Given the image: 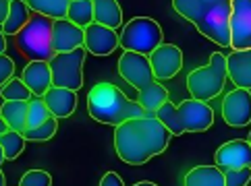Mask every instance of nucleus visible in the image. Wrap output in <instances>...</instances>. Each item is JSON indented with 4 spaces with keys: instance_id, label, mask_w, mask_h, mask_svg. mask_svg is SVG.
Listing matches in <instances>:
<instances>
[{
    "instance_id": "1",
    "label": "nucleus",
    "mask_w": 251,
    "mask_h": 186,
    "mask_svg": "<svg viewBox=\"0 0 251 186\" xmlns=\"http://www.w3.org/2000/svg\"><path fill=\"white\" fill-rule=\"evenodd\" d=\"M170 137L173 135L156 116L131 118L114 126V149L125 164L143 165L166 151Z\"/></svg>"
},
{
    "instance_id": "2",
    "label": "nucleus",
    "mask_w": 251,
    "mask_h": 186,
    "mask_svg": "<svg viewBox=\"0 0 251 186\" xmlns=\"http://www.w3.org/2000/svg\"><path fill=\"white\" fill-rule=\"evenodd\" d=\"M173 8L220 48H230V0H173Z\"/></svg>"
},
{
    "instance_id": "3",
    "label": "nucleus",
    "mask_w": 251,
    "mask_h": 186,
    "mask_svg": "<svg viewBox=\"0 0 251 186\" xmlns=\"http://www.w3.org/2000/svg\"><path fill=\"white\" fill-rule=\"evenodd\" d=\"M87 112L96 122L119 126L125 120L148 116L139 102H133L112 83H98L87 95Z\"/></svg>"
},
{
    "instance_id": "4",
    "label": "nucleus",
    "mask_w": 251,
    "mask_h": 186,
    "mask_svg": "<svg viewBox=\"0 0 251 186\" xmlns=\"http://www.w3.org/2000/svg\"><path fill=\"white\" fill-rule=\"evenodd\" d=\"M154 116L164 124L173 137H181L185 132H203L214 124V110L210 103L193 97L178 105L168 100L156 110Z\"/></svg>"
},
{
    "instance_id": "5",
    "label": "nucleus",
    "mask_w": 251,
    "mask_h": 186,
    "mask_svg": "<svg viewBox=\"0 0 251 186\" xmlns=\"http://www.w3.org/2000/svg\"><path fill=\"white\" fill-rule=\"evenodd\" d=\"M226 81H228L226 56L220 54V52H214L208 64L197 66L187 75V89H189L193 100L210 102L220 95Z\"/></svg>"
},
{
    "instance_id": "6",
    "label": "nucleus",
    "mask_w": 251,
    "mask_h": 186,
    "mask_svg": "<svg viewBox=\"0 0 251 186\" xmlns=\"http://www.w3.org/2000/svg\"><path fill=\"white\" fill-rule=\"evenodd\" d=\"M52 27H54V19L33 13L29 23L15 35L17 50L29 60H52L56 54L52 48Z\"/></svg>"
},
{
    "instance_id": "7",
    "label": "nucleus",
    "mask_w": 251,
    "mask_h": 186,
    "mask_svg": "<svg viewBox=\"0 0 251 186\" xmlns=\"http://www.w3.org/2000/svg\"><path fill=\"white\" fill-rule=\"evenodd\" d=\"M162 43H164L162 29L150 17H135L129 23H125L121 31V48L125 52H137V54L150 56Z\"/></svg>"
},
{
    "instance_id": "8",
    "label": "nucleus",
    "mask_w": 251,
    "mask_h": 186,
    "mask_svg": "<svg viewBox=\"0 0 251 186\" xmlns=\"http://www.w3.org/2000/svg\"><path fill=\"white\" fill-rule=\"evenodd\" d=\"M85 48H77L73 52H58L50 62L52 85L65 87L71 91H79L83 87V60Z\"/></svg>"
},
{
    "instance_id": "9",
    "label": "nucleus",
    "mask_w": 251,
    "mask_h": 186,
    "mask_svg": "<svg viewBox=\"0 0 251 186\" xmlns=\"http://www.w3.org/2000/svg\"><path fill=\"white\" fill-rule=\"evenodd\" d=\"M119 73L131 87H135L137 91L146 89L150 83L156 81L154 70L150 64V56L137 54V52H125L119 60Z\"/></svg>"
},
{
    "instance_id": "10",
    "label": "nucleus",
    "mask_w": 251,
    "mask_h": 186,
    "mask_svg": "<svg viewBox=\"0 0 251 186\" xmlns=\"http://www.w3.org/2000/svg\"><path fill=\"white\" fill-rule=\"evenodd\" d=\"M222 118L230 128H243L251 124V91L235 87L222 100Z\"/></svg>"
},
{
    "instance_id": "11",
    "label": "nucleus",
    "mask_w": 251,
    "mask_h": 186,
    "mask_svg": "<svg viewBox=\"0 0 251 186\" xmlns=\"http://www.w3.org/2000/svg\"><path fill=\"white\" fill-rule=\"evenodd\" d=\"M230 48L251 50V0H230Z\"/></svg>"
},
{
    "instance_id": "12",
    "label": "nucleus",
    "mask_w": 251,
    "mask_h": 186,
    "mask_svg": "<svg viewBox=\"0 0 251 186\" xmlns=\"http://www.w3.org/2000/svg\"><path fill=\"white\" fill-rule=\"evenodd\" d=\"M150 64L156 81H168L183 68V52L173 43H162L150 54Z\"/></svg>"
},
{
    "instance_id": "13",
    "label": "nucleus",
    "mask_w": 251,
    "mask_h": 186,
    "mask_svg": "<svg viewBox=\"0 0 251 186\" xmlns=\"http://www.w3.org/2000/svg\"><path fill=\"white\" fill-rule=\"evenodd\" d=\"M214 162L222 172L237 170V167H251V145L249 141L235 139L216 149Z\"/></svg>"
},
{
    "instance_id": "14",
    "label": "nucleus",
    "mask_w": 251,
    "mask_h": 186,
    "mask_svg": "<svg viewBox=\"0 0 251 186\" xmlns=\"http://www.w3.org/2000/svg\"><path fill=\"white\" fill-rule=\"evenodd\" d=\"M121 46V35L116 29L104 27L100 23H92L85 27V41L83 48L94 56H108Z\"/></svg>"
},
{
    "instance_id": "15",
    "label": "nucleus",
    "mask_w": 251,
    "mask_h": 186,
    "mask_svg": "<svg viewBox=\"0 0 251 186\" xmlns=\"http://www.w3.org/2000/svg\"><path fill=\"white\" fill-rule=\"evenodd\" d=\"M85 41V29L77 27L69 19H56L52 27V48L58 52H73L77 48H83Z\"/></svg>"
},
{
    "instance_id": "16",
    "label": "nucleus",
    "mask_w": 251,
    "mask_h": 186,
    "mask_svg": "<svg viewBox=\"0 0 251 186\" xmlns=\"http://www.w3.org/2000/svg\"><path fill=\"white\" fill-rule=\"evenodd\" d=\"M23 83L29 87L33 97H42L52 87V70L48 60H29L23 68Z\"/></svg>"
},
{
    "instance_id": "17",
    "label": "nucleus",
    "mask_w": 251,
    "mask_h": 186,
    "mask_svg": "<svg viewBox=\"0 0 251 186\" xmlns=\"http://www.w3.org/2000/svg\"><path fill=\"white\" fill-rule=\"evenodd\" d=\"M42 100L46 102L48 110L54 118H69L77 108V91L65 89V87L52 85L50 89L42 95Z\"/></svg>"
},
{
    "instance_id": "18",
    "label": "nucleus",
    "mask_w": 251,
    "mask_h": 186,
    "mask_svg": "<svg viewBox=\"0 0 251 186\" xmlns=\"http://www.w3.org/2000/svg\"><path fill=\"white\" fill-rule=\"evenodd\" d=\"M228 79L235 87L251 91V50H232L226 56Z\"/></svg>"
},
{
    "instance_id": "19",
    "label": "nucleus",
    "mask_w": 251,
    "mask_h": 186,
    "mask_svg": "<svg viewBox=\"0 0 251 186\" xmlns=\"http://www.w3.org/2000/svg\"><path fill=\"white\" fill-rule=\"evenodd\" d=\"M183 186H226L218 165H195L185 174Z\"/></svg>"
},
{
    "instance_id": "20",
    "label": "nucleus",
    "mask_w": 251,
    "mask_h": 186,
    "mask_svg": "<svg viewBox=\"0 0 251 186\" xmlns=\"http://www.w3.org/2000/svg\"><path fill=\"white\" fill-rule=\"evenodd\" d=\"M94 19L104 27L119 29L123 27V8L116 0H94Z\"/></svg>"
},
{
    "instance_id": "21",
    "label": "nucleus",
    "mask_w": 251,
    "mask_h": 186,
    "mask_svg": "<svg viewBox=\"0 0 251 186\" xmlns=\"http://www.w3.org/2000/svg\"><path fill=\"white\" fill-rule=\"evenodd\" d=\"M31 15H33V11L25 0H11V11H8L6 21L0 29L4 31V35H17L29 23Z\"/></svg>"
},
{
    "instance_id": "22",
    "label": "nucleus",
    "mask_w": 251,
    "mask_h": 186,
    "mask_svg": "<svg viewBox=\"0 0 251 186\" xmlns=\"http://www.w3.org/2000/svg\"><path fill=\"white\" fill-rule=\"evenodd\" d=\"M27 110L29 102H2L0 116L4 118L6 126L17 132H25L27 128Z\"/></svg>"
},
{
    "instance_id": "23",
    "label": "nucleus",
    "mask_w": 251,
    "mask_h": 186,
    "mask_svg": "<svg viewBox=\"0 0 251 186\" xmlns=\"http://www.w3.org/2000/svg\"><path fill=\"white\" fill-rule=\"evenodd\" d=\"M137 102L143 105V110L148 112V116H154L160 105L164 102H168V89L160 81H154V83H150L146 89L139 91Z\"/></svg>"
},
{
    "instance_id": "24",
    "label": "nucleus",
    "mask_w": 251,
    "mask_h": 186,
    "mask_svg": "<svg viewBox=\"0 0 251 186\" xmlns=\"http://www.w3.org/2000/svg\"><path fill=\"white\" fill-rule=\"evenodd\" d=\"M33 13L50 17V19H67L71 0H25Z\"/></svg>"
},
{
    "instance_id": "25",
    "label": "nucleus",
    "mask_w": 251,
    "mask_h": 186,
    "mask_svg": "<svg viewBox=\"0 0 251 186\" xmlns=\"http://www.w3.org/2000/svg\"><path fill=\"white\" fill-rule=\"evenodd\" d=\"M67 19L81 29L89 27V25L96 21L94 19V0H71Z\"/></svg>"
},
{
    "instance_id": "26",
    "label": "nucleus",
    "mask_w": 251,
    "mask_h": 186,
    "mask_svg": "<svg viewBox=\"0 0 251 186\" xmlns=\"http://www.w3.org/2000/svg\"><path fill=\"white\" fill-rule=\"evenodd\" d=\"M0 97H2V102H29L33 93L29 91V87L23 83V79L13 77L11 81L0 87Z\"/></svg>"
},
{
    "instance_id": "27",
    "label": "nucleus",
    "mask_w": 251,
    "mask_h": 186,
    "mask_svg": "<svg viewBox=\"0 0 251 186\" xmlns=\"http://www.w3.org/2000/svg\"><path fill=\"white\" fill-rule=\"evenodd\" d=\"M0 145H2L4 159H6V162H13V159H17L23 153L25 137H23V132H17V130L8 128L4 135H0Z\"/></svg>"
},
{
    "instance_id": "28",
    "label": "nucleus",
    "mask_w": 251,
    "mask_h": 186,
    "mask_svg": "<svg viewBox=\"0 0 251 186\" xmlns=\"http://www.w3.org/2000/svg\"><path fill=\"white\" fill-rule=\"evenodd\" d=\"M48 118H52V114L48 110L46 102H44L42 97H31L29 100V110H27V128L40 126V124H44Z\"/></svg>"
},
{
    "instance_id": "29",
    "label": "nucleus",
    "mask_w": 251,
    "mask_h": 186,
    "mask_svg": "<svg viewBox=\"0 0 251 186\" xmlns=\"http://www.w3.org/2000/svg\"><path fill=\"white\" fill-rule=\"evenodd\" d=\"M58 130V118H48L44 124H40V126H33V128H25L23 137L25 141H50L52 137L56 135Z\"/></svg>"
},
{
    "instance_id": "30",
    "label": "nucleus",
    "mask_w": 251,
    "mask_h": 186,
    "mask_svg": "<svg viewBox=\"0 0 251 186\" xmlns=\"http://www.w3.org/2000/svg\"><path fill=\"white\" fill-rule=\"evenodd\" d=\"M19 186H52V176L46 170H29L21 176Z\"/></svg>"
},
{
    "instance_id": "31",
    "label": "nucleus",
    "mask_w": 251,
    "mask_h": 186,
    "mask_svg": "<svg viewBox=\"0 0 251 186\" xmlns=\"http://www.w3.org/2000/svg\"><path fill=\"white\" fill-rule=\"evenodd\" d=\"M226 186H247L251 182V167H237V170L224 172Z\"/></svg>"
},
{
    "instance_id": "32",
    "label": "nucleus",
    "mask_w": 251,
    "mask_h": 186,
    "mask_svg": "<svg viewBox=\"0 0 251 186\" xmlns=\"http://www.w3.org/2000/svg\"><path fill=\"white\" fill-rule=\"evenodd\" d=\"M13 75H15V62L6 54H0V87L11 81Z\"/></svg>"
},
{
    "instance_id": "33",
    "label": "nucleus",
    "mask_w": 251,
    "mask_h": 186,
    "mask_svg": "<svg viewBox=\"0 0 251 186\" xmlns=\"http://www.w3.org/2000/svg\"><path fill=\"white\" fill-rule=\"evenodd\" d=\"M100 186H125V182L116 172H106L100 180Z\"/></svg>"
},
{
    "instance_id": "34",
    "label": "nucleus",
    "mask_w": 251,
    "mask_h": 186,
    "mask_svg": "<svg viewBox=\"0 0 251 186\" xmlns=\"http://www.w3.org/2000/svg\"><path fill=\"white\" fill-rule=\"evenodd\" d=\"M8 11H11V0H0V27H2L6 21Z\"/></svg>"
},
{
    "instance_id": "35",
    "label": "nucleus",
    "mask_w": 251,
    "mask_h": 186,
    "mask_svg": "<svg viewBox=\"0 0 251 186\" xmlns=\"http://www.w3.org/2000/svg\"><path fill=\"white\" fill-rule=\"evenodd\" d=\"M4 52H6V35L0 29V54H4Z\"/></svg>"
},
{
    "instance_id": "36",
    "label": "nucleus",
    "mask_w": 251,
    "mask_h": 186,
    "mask_svg": "<svg viewBox=\"0 0 251 186\" xmlns=\"http://www.w3.org/2000/svg\"><path fill=\"white\" fill-rule=\"evenodd\" d=\"M8 130V126H6V122H4V118L0 116V135H4V132Z\"/></svg>"
},
{
    "instance_id": "37",
    "label": "nucleus",
    "mask_w": 251,
    "mask_h": 186,
    "mask_svg": "<svg viewBox=\"0 0 251 186\" xmlns=\"http://www.w3.org/2000/svg\"><path fill=\"white\" fill-rule=\"evenodd\" d=\"M133 186H158L154 182H137V184H133Z\"/></svg>"
},
{
    "instance_id": "38",
    "label": "nucleus",
    "mask_w": 251,
    "mask_h": 186,
    "mask_svg": "<svg viewBox=\"0 0 251 186\" xmlns=\"http://www.w3.org/2000/svg\"><path fill=\"white\" fill-rule=\"evenodd\" d=\"M0 186H6V178H4L2 172H0Z\"/></svg>"
},
{
    "instance_id": "39",
    "label": "nucleus",
    "mask_w": 251,
    "mask_h": 186,
    "mask_svg": "<svg viewBox=\"0 0 251 186\" xmlns=\"http://www.w3.org/2000/svg\"><path fill=\"white\" fill-rule=\"evenodd\" d=\"M2 162H6V159H4V151H2V145H0V164H2Z\"/></svg>"
},
{
    "instance_id": "40",
    "label": "nucleus",
    "mask_w": 251,
    "mask_h": 186,
    "mask_svg": "<svg viewBox=\"0 0 251 186\" xmlns=\"http://www.w3.org/2000/svg\"><path fill=\"white\" fill-rule=\"evenodd\" d=\"M249 145H251V132H249Z\"/></svg>"
}]
</instances>
